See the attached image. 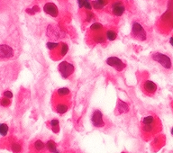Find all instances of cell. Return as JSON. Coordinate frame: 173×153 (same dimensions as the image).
<instances>
[{
  "instance_id": "8fae6325",
  "label": "cell",
  "mask_w": 173,
  "mask_h": 153,
  "mask_svg": "<svg viewBox=\"0 0 173 153\" xmlns=\"http://www.w3.org/2000/svg\"><path fill=\"white\" fill-rule=\"evenodd\" d=\"M55 110L60 115H64L69 110V104L65 101L59 102L55 105Z\"/></svg>"
},
{
  "instance_id": "7c38bea8",
  "label": "cell",
  "mask_w": 173,
  "mask_h": 153,
  "mask_svg": "<svg viewBox=\"0 0 173 153\" xmlns=\"http://www.w3.org/2000/svg\"><path fill=\"white\" fill-rule=\"evenodd\" d=\"M116 109H117V112L119 114H125V113L129 112V106L126 102L122 101V100H118Z\"/></svg>"
},
{
  "instance_id": "6da1fadb",
  "label": "cell",
  "mask_w": 173,
  "mask_h": 153,
  "mask_svg": "<svg viewBox=\"0 0 173 153\" xmlns=\"http://www.w3.org/2000/svg\"><path fill=\"white\" fill-rule=\"evenodd\" d=\"M152 58L154 61L158 62L160 65H162L165 69H171L172 67V62L171 58L162 52H155L152 55Z\"/></svg>"
},
{
  "instance_id": "603a6c76",
  "label": "cell",
  "mask_w": 173,
  "mask_h": 153,
  "mask_svg": "<svg viewBox=\"0 0 173 153\" xmlns=\"http://www.w3.org/2000/svg\"><path fill=\"white\" fill-rule=\"evenodd\" d=\"M46 47L50 50H54L60 47V43L59 42H53V41H48L46 43Z\"/></svg>"
},
{
  "instance_id": "484cf974",
  "label": "cell",
  "mask_w": 173,
  "mask_h": 153,
  "mask_svg": "<svg viewBox=\"0 0 173 153\" xmlns=\"http://www.w3.org/2000/svg\"><path fill=\"white\" fill-rule=\"evenodd\" d=\"M83 7L85 9H87L88 11H90L92 9V3L89 0H84V5Z\"/></svg>"
},
{
  "instance_id": "8d00e7d4",
  "label": "cell",
  "mask_w": 173,
  "mask_h": 153,
  "mask_svg": "<svg viewBox=\"0 0 173 153\" xmlns=\"http://www.w3.org/2000/svg\"><path fill=\"white\" fill-rule=\"evenodd\" d=\"M123 153H125V152H123Z\"/></svg>"
},
{
  "instance_id": "d590c367",
  "label": "cell",
  "mask_w": 173,
  "mask_h": 153,
  "mask_svg": "<svg viewBox=\"0 0 173 153\" xmlns=\"http://www.w3.org/2000/svg\"><path fill=\"white\" fill-rule=\"evenodd\" d=\"M54 153H60V151H59L57 150V151H55V152H54Z\"/></svg>"
},
{
  "instance_id": "e575fe53",
  "label": "cell",
  "mask_w": 173,
  "mask_h": 153,
  "mask_svg": "<svg viewBox=\"0 0 173 153\" xmlns=\"http://www.w3.org/2000/svg\"><path fill=\"white\" fill-rule=\"evenodd\" d=\"M171 134H172V136H173V127H172V129H171Z\"/></svg>"
},
{
  "instance_id": "4fadbf2b",
  "label": "cell",
  "mask_w": 173,
  "mask_h": 153,
  "mask_svg": "<svg viewBox=\"0 0 173 153\" xmlns=\"http://www.w3.org/2000/svg\"><path fill=\"white\" fill-rule=\"evenodd\" d=\"M107 4V0H95L92 2V7H94L97 10L103 9Z\"/></svg>"
},
{
  "instance_id": "4dcf8cb0",
  "label": "cell",
  "mask_w": 173,
  "mask_h": 153,
  "mask_svg": "<svg viewBox=\"0 0 173 153\" xmlns=\"http://www.w3.org/2000/svg\"><path fill=\"white\" fill-rule=\"evenodd\" d=\"M79 7V8H83V5H84V0H77Z\"/></svg>"
},
{
  "instance_id": "ac0fdd59",
  "label": "cell",
  "mask_w": 173,
  "mask_h": 153,
  "mask_svg": "<svg viewBox=\"0 0 173 153\" xmlns=\"http://www.w3.org/2000/svg\"><path fill=\"white\" fill-rule=\"evenodd\" d=\"M70 94V91L68 87H60L57 90V95L59 97H67Z\"/></svg>"
},
{
  "instance_id": "52a82bcc",
  "label": "cell",
  "mask_w": 173,
  "mask_h": 153,
  "mask_svg": "<svg viewBox=\"0 0 173 153\" xmlns=\"http://www.w3.org/2000/svg\"><path fill=\"white\" fill-rule=\"evenodd\" d=\"M43 11L47 14H49V15H51L52 17H57L59 15V9H58V7L56 6L55 4L51 3V2L46 3L43 5Z\"/></svg>"
},
{
  "instance_id": "44dd1931",
  "label": "cell",
  "mask_w": 173,
  "mask_h": 153,
  "mask_svg": "<svg viewBox=\"0 0 173 153\" xmlns=\"http://www.w3.org/2000/svg\"><path fill=\"white\" fill-rule=\"evenodd\" d=\"M9 132V126L5 124H0V135L6 136Z\"/></svg>"
},
{
  "instance_id": "5bb4252c",
  "label": "cell",
  "mask_w": 173,
  "mask_h": 153,
  "mask_svg": "<svg viewBox=\"0 0 173 153\" xmlns=\"http://www.w3.org/2000/svg\"><path fill=\"white\" fill-rule=\"evenodd\" d=\"M32 148H33V150H34L35 151L39 152V151H43V150L46 148V146H45V144H44L41 140H36V141L33 142V144H32Z\"/></svg>"
},
{
  "instance_id": "9c48e42d",
  "label": "cell",
  "mask_w": 173,
  "mask_h": 153,
  "mask_svg": "<svg viewBox=\"0 0 173 153\" xmlns=\"http://www.w3.org/2000/svg\"><path fill=\"white\" fill-rule=\"evenodd\" d=\"M158 122L154 124H142V132L144 134L146 135H151L154 134L158 131Z\"/></svg>"
},
{
  "instance_id": "836d02e7",
  "label": "cell",
  "mask_w": 173,
  "mask_h": 153,
  "mask_svg": "<svg viewBox=\"0 0 173 153\" xmlns=\"http://www.w3.org/2000/svg\"><path fill=\"white\" fill-rule=\"evenodd\" d=\"M170 43L171 44V46H173V37H171V38L170 39Z\"/></svg>"
},
{
  "instance_id": "277c9868",
  "label": "cell",
  "mask_w": 173,
  "mask_h": 153,
  "mask_svg": "<svg viewBox=\"0 0 173 153\" xmlns=\"http://www.w3.org/2000/svg\"><path fill=\"white\" fill-rule=\"evenodd\" d=\"M107 64L112 68H114L115 69H116L117 71H122L125 69V68L126 67L125 63L123 62L122 60H120L117 57H109L107 59Z\"/></svg>"
},
{
  "instance_id": "9a60e30c",
  "label": "cell",
  "mask_w": 173,
  "mask_h": 153,
  "mask_svg": "<svg viewBox=\"0 0 173 153\" xmlns=\"http://www.w3.org/2000/svg\"><path fill=\"white\" fill-rule=\"evenodd\" d=\"M159 120L153 115H147L145 117H144V119L142 120V124H154L156 122H158Z\"/></svg>"
},
{
  "instance_id": "f1b7e54d",
  "label": "cell",
  "mask_w": 173,
  "mask_h": 153,
  "mask_svg": "<svg viewBox=\"0 0 173 153\" xmlns=\"http://www.w3.org/2000/svg\"><path fill=\"white\" fill-rule=\"evenodd\" d=\"M50 124H51V125L52 127L53 126H58L59 125V120L58 119H52V120H51Z\"/></svg>"
},
{
  "instance_id": "7402d4cb",
  "label": "cell",
  "mask_w": 173,
  "mask_h": 153,
  "mask_svg": "<svg viewBox=\"0 0 173 153\" xmlns=\"http://www.w3.org/2000/svg\"><path fill=\"white\" fill-rule=\"evenodd\" d=\"M103 28H104V26L99 23H94L90 26V30L93 32H99V31L103 30Z\"/></svg>"
},
{
  "instance_id": "5b68a950",
  "label": "cell",
  "mask_w": 173,
  "mask_h": 153,
  "mask_svg": "<svg viewBox=\"0 0 173 153\" xmlns=\"http://www.w3.org/2000/svg\"><path fill=\"white\" fill-rule=\"evenodd\" d=\"M91 122H92V124L94 125V127H96V128L104 127L105 122H104V119H103L102 112L99 111V110L94 111V113L92 114V116H91Z\"/></svg>"
},
{
  "instance_id": "cb8c5ba5",
  "label": "cell",
  "mask_w": 173,
  "mask_h": 153,
  "mask_svg": "<svg viewBox=\"0 0 173 153\" xmlns=\"http://www.w3.org/2000/svg\"><path fill=\"white\" fill-rule=\"evenodd\" d=\"M94 41L97 43H104L106 41V37H105V35H103L101 33H98V34L95 35Z\"/></svg>"
},
{
  "instance_id": "1f68e13d",
  "label": "cell",
  "mask_w": 173,
  "mask_h": 153,
  "mask_svg": "<svg viewBox=\"0 0 173 153\" xmlns=\"http://www.w3.org/2000/svg\"><path fill=\"white\" fill-rule=\"evenodd\" d=\"M32 9V11L34 12V14H35V13H38V12L40 11V8H39L38 5H34Z\"/></svg>"
},
{
  "instance_id": "30bf717a",
  "label": "cell",
  "mask_w": 173,
  "mask_h": 153,
  "mask_svg": "<svg viewBox=\"0 0 173 153\" xmlns=\"http://www.w3.org/2000/svg\"><path fill=\"white\" fill-rule=\"evenodd\" d=\"M125 11V6L122 2L117 1V2L113 3V5H112L113 14H115L116 16H121V15H123Z\"/></svg>"
},
{
  "instance_id": "d6986e66",
  "label": "cell",
  "mask_w": 173,
  "mask_h": 153,
  "mask_svg": "<svg viewBox=\"0 0 173 153\" xmlns=\"http://www.w3.org/2000/svg\"><path fill=\"white\" fill-rule=\"evenodd\" d=\"M11 150L14 153H21L22 150H23V147L18 142H13L11 144Z\"/></svg>"
},
{
  "instance_id": "4316f807",
  "label": "cell",
  "mask_w": 173,
  "mask_h": 153,
  "mask_svg": "<svg viewBox=\"0 0 173 153\" xmlns=\"http://www.w3.org/2000/svg\"><path fill=\"white\" fill-rule=\"evenodd\" d=\"M95 18V14L92 12H87V15H86V21L87 22H90Z\"/></svg>"
},
{
  "instance_id": "83f0119b",
  "label": "cell",
  "mask_w": 173,
  "mask_h": 153,
  "mask_svg": "<svg viewBox=\"0 0 173 153\" xmlns=\"http://www.w3.org/2000/svg\"><path fill=\"white\" fill-rule=\"evenodd\" d=\"M3 96L11 99V98H13V93H12L11 91H9V90H5V91H4V93H3Z\"/></svg>"
},
{
  "instance_id": "d6a6232c",
  "label": "cell",
  "mask_w": 173,
  "mask_h": 153,
  "mask_svg": "<svg viewBox=\"0 0 173 153\" xmlns=\"http://www.w3.org/2000/svg\"><path fill=\"white\" fill-rule=\"evenodd\" d=\"M26 13L29 14H34V12L32 11V8H27V9H26Z\"/></svg>"
},
{
  "instance_id": "2e32d148",
  "label": "cell",
  "mask_w": 173,
  "mask_h": 153,
  "mask_svg": "<svg viewBox=\"0 0 173 153\" xmlns=\"http://www.w3.org/2000/svg\"><path fill=\"white\" fill-rule=\"evenodd\" d=\"M45 146H46V149H47L51 153H54L57 150H58V149H57V145H56V143H55L52 140L48 141V142H46Z\"/></svg>"
},
{
  "instance_id": "e0dca14e",
  "label": "cell",
  "mask_w": 173,
  "mask_h": 153,
  "mask_svg": "<svg viewBox=\"0 0 173 153\" xmlns=\"http://www.w3.org/2000/svg\"><path fill=\"white\" fill-rule=\"evenodd\" d=\"M117 37V33L116 32H115L114 30H107L106 32V39L109 41H115Z\"/></svg>"
},
{
  "instance_id": "ffe728a7",
  "label": "cell",
  "mask_w": 173,
  "mask_h": 153,
  "mask_svg": "<svg viewBox=\"0 0 173 153\" xmlns=\"http://www.w3.org/2000/svg\"><path fill=\"white\" fill-rule=\"evenodd\" d=\"M60 56L61 57H63V56H65L67 53H68V51H69V46H68V44H66V43H64V42H61L60 44Z\"/></svg>"
},
{
  "instance_id": "d4e9b609",
  "label": "cell",
  "mask_w": 173,
  "mask_h": 153,
  "mask_svg": "<svg viewBox=\"0 0 173 153\" xmlns=\"http://www.w3.org/2000/svg\"><path fill=\"white\" fill-rule=\"evenodd\" d=\"M0 105L3 107H8L11 105V99L6 98V97H3L0 99Z\"/></svg>"
},
{
  "instance_id": "7a4b0ae2",
  "label": "cell",
  "mask_w": 173,
  "mask_h": 153,
  "mask_svg": "<svg viewBox=\"0 0 173 153\" xmlns=\"http://www.w3.org/2000/svg\"><path fill=\"white\" fill-rule=\"evenodd\" d=\"M132 35L139 40V41H145L146 38H147V34H146V31L144 30V28L143 27V25L137 22H134L133 23V26H132Z\"/></svg>"
},
{
  "instance_id": "f546056e",
  "label": "cell",
  "mask_w": 173,
  "mask_h": 153,
  "mask_svg": "<svg viewBox=\"0 0 173 153\" xmlns=\"http://www.w3.org/2000/svg\"><path fill=\"white\" fill-rule=\"evenodd\" d=\"M51 131L54 133H58L60 132V128H59V125L58 126H53L51 127Z\"/></svg>"
},
{
  "instance_id": "3957f363",
  "label": "cell",
  "mask_w": 173,
  "mask_h": 153,
  "mask_svg": "<svg viewBox=\"0 0 173 153\" xmlns=\"http://www.w3.org/2000/svg\"><path fill=\"white\" fill-rule=\"evenodd\" d=\"M58 69L63 78H69L74 72V66L71 63L63 60L59 64Z\"/></svg>"
},
{
  "instance_id": "8992f818",
  "label": "cell",
  "mask_w": 173,
  "mask_h": 153,
  "mask_svg": "<svg viewBox=\"0 0 173 153\" xmlns=\"http://www.w3.org/2000/svg\"><path fill=\"white\" fill-rule=\"evenodd\" d=\"M157 85L152 80H145L143 84L144 92L148 96H153L157 91Z\"/></svg>"
},
{
  "instance_id": "ba28073f",
  "label": "cell",
  "mask_w": 173,
  "mask_h": 153,
  "mask_svg": "<svg viewBox=\"0 0 173 153\" xmlns=\"http://www.w3.org/2000/svg\"><path fill=\"white\" fill-rule=\"evenodd\" d=\"M14 56V50L6 44L0 45V59H9Z\"/></svg>"
}]
</instances>
